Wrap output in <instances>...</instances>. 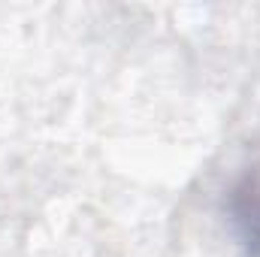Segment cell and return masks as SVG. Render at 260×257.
Wrapping results in <instances>:
<instances>
[{"mask_svg":"<svg viewBox=\"0 0 260 257\" xmlns=\"http://www.w3.org/2000/svg\"><path fill=\"white\" fill-rule=\"evenodd\" d=\"M230 224L245 248V257H260V173L245 176L230 194Z\"/></svg>","mask_w":260,"mask_h":257,"instance_id":"1","label":"cell"}]
</instances>
